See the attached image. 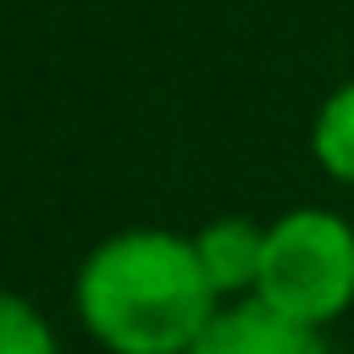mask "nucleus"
<instances>
[{
	"instance_id": "obj_4",
	"label": "nucleus",
	"mask_w": 354,
	"mask_h": 354,
	"mask_svg": "<svg viewBox=\"0 0 354 354\" xmlns=\"http://www.w3.org/2000/svg\"><path fill=\"white\" fill-rule=\"evenodd\" d=\"M199 266L210 277L216 293H238V288H254L260 282V254H266V232L249 221V216H221L210 221L199 238Z\"/></svg>"
},
{
	"instance_id": "obj_1",
	"label": "nucleus",
	"mask_w": 354,
	"mask_h": 354,
	"mask_svg": "<svg viewBox=\"0 0 354 354\" xmlns=\"http://www.w3.org/2000/svg\"><path fill=\"white\" fill-rule=\"evenodd\" d=\"M216 299L194 238L155 227L105 238L77 271V315L111 354H188Z\"/></svg>"
},
{
	"instance_id": "obj_6",
	"label": "nucleus",
	"mask_w": 354,
	"mask_h": 354,
	"mask_svg": "<svg viewBox=\"0 0 354 354\" xmlns=\"http://www.w3.org/2000/svg\"><path fill=\"white\" fill-rule=\"evenodd\" d=\"M0 354H55V337L33 304L17 293H0Z\"/></svg>"
},
{
	"instance_id": "obj_5",
	"label": "nucleus",
	"mask_w": 354,
	"mask_h": 354,
	"mask_svg": "<svg viewBox=\"0 0 354 354\" xmlns=\"http://www.w3.org/2000/svg\"><path fill=\"white\" fill-rule=\"evenodd\" d=\"M310 149H315L321 171H332L337 183H354V83L326 94V105L315 111V127H310Z\"/></svg>"
},
{
	"instance_id": "obj_3",
	"label": "nucleus",
	"mask_w": 354,
	"mask_h": 354,
	"mask_svg": "<svg viewBox=\"0 0 354 354\" xmlns=\"http://www.w3.org/2000/svg\"><path fill=\"white\" fill-rule=\"evenodd\" d=\"M188 354H332V348L321 343L315 326H299V321L266 310L260 299H249L238 310H221Z\"/></svg>"
},
{
	"instance_id": "obj_2",
	"label": "nucleus",
	"mask_w": 354,
	"mask_h": 354,
	"mask_svg": "<svg viewBox=\"0 0 354 354\" xmlns=\"http://www.w3.org/2000/svg\"><path fill=\"white\" fill-rule=\"evenodd\" d=\"M254 299L299 326H326L354 299V227L332 210H288L266 227Z\"/></svg>"
}]
</instances>
